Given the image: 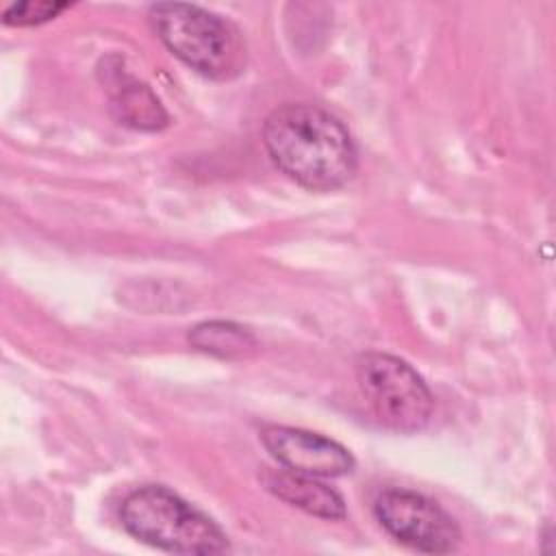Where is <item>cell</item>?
<instances>
[{
	"label": "cell",
	"instance_id": "obj_10",
	"mask_svg": "<svg viewBox=\"0 0 556 556\" xmlns=\"http://www.w3.org/2000/svg\"><path fill=\"white\" fill-rule=\"evenodd\" d=\"M70 4L67 2H56V0H24V2H13L11 7L4 9L2 22L7 26H37L43 22H50L56 17L61 11H65Z\"/></svg>",
	"mask_w": 556,
	"mask_h": 556
},
{
	"label": "cell",
	"instance_id": "obj_5",
	"mask_svg": "<svg viewBox=\"0 0 556 556\" xmlns=\"http://www.w3.org/2000/svg\"><path fill=\"white\" fill-rule=\"evenodd\" d=\"M380 526L400 543L424 554H450L460 543V528L434 500L408 491L384 489L374 500Z\"/></svg>",
	"mask_w": 556,
	"mask_h": 556
},
{
	"label": "cell",
	"instance_id": "obj_8",
	"mask_svg": "<svg viewBox=\"0 0 556 556\" xmlns=\"http://www.w3.org/2000/svg\"><path fill=\"white\" fill-rule=\"evenodd\" d=\"M263 484L271 491L278 500L321 519H343L345 504L343 497L326 486L324 482L315 480V476L291 471V469H271L263 473Z\"/></svg>",
	"mask_w": 556,
	"mask_h": 556
},
{
	"label": "cell",
	"instance_id": "obj_1",
	"mask_svg": "<svg viewBox=\"0 0 556 556\" xmlns=\"http://www.w3.org/2000/svg\"><path fill=\"white\" fill-rule=\"evenodd\" d=\"M263 143L274 165L311 191L343 187L356 172L358 154L350 130L315 104H282L263 124Z\"/></svg>",
	"mask_w": 556,
	"mask_h": 556
},
{
	"label": "cell",
	"instance_id": "obj_6",
	"mask_svg": "<svg viewBox=\"0 0 556 556\" xmlns=\"http://www.w3.org/2000/svg\"><path fill=\"white\" fill-rule=\"evenodd\" d=\"M261 441L291 471L315 478H337L354 469V456L337 441L291 426H265Z\"/></svg>",
	"mask_w": 556,
	"mask_h": 556
},
{
	"label": "cell",
	"instance_id": "obj_4",
	"mask_svg": "<svg viewBox=\"0 0 556 556\" xmlns=\"http://www.w3.org/2000/svg\"><path fill=\"white\" fill-rule=\"evenodd\" d=\"M358 389L382 426L395 432H417L432 415V395L424 378L402 358L382 352L356 361Z\"/></svg>",
	"mask_w": 556,
	"mask_h": 556
},
{
	"label": "cell",
	"instance_id": "obj_7",
	"mask_svg": "<svg viewBox=\"0 0 556 556\" xmlns=\"http://www.w3.org/2000/svg\"><path fill=\"white\" fill-rule=\"evenodd\" d=\"M106 85L111 89L113 117L135 130H161L167 126V113L156 93L146 85L128 76L124 70L109 67L104 63Z\"/></svg>",
	"mask_w": 556,
	"mask_h": 556
},
{
	"label": "cell",
	"instance_id": "obj_3",
	"mask_svg": "<svg viewBox=\"0 0 556 556\" xmlns=\"http://www.w3.org/2000/svg\"><path fill=\"white\" fill-rule=\"evenodd\" d=\"M122 526L135 539L178 554H219L228 547L222 528L165 486L148 484L126 495Z\"/></svg>",
	"mask_w": 556,
	"mask_h": 556
},
{
	"label": "cell",
	"instance_id": "obj_2",
	"mask_svg": "<svg viewBox=\"0 0 556 556\" xmlns=\"http://www.w3.org/2000/svg\"><path fill=\"white\" fill-rule=\"evenodd\" d=\"M150 22L159 39L198 74L230 80L245 67V39L226 17L187 2L150 7Z\"/></svg>",
	"mask_w": 556,
	"mask_h": 556
},
{
	"label": "cell",
	"instance_id": "obj_9",
	"mask_svg": "<svg viewBox=\"0 0 556 556\" xmlns=\"http://www.w3.org/2000/svg\"><path fill=\"white\" fill-rule=\"evenodd\" d=\"M189 343L217 358H243L256 350L254 334L235 321H202L189 330Z\"/></svg>",
	"mask_w": 556,
	"mask_h": 556
}]
</instances>
